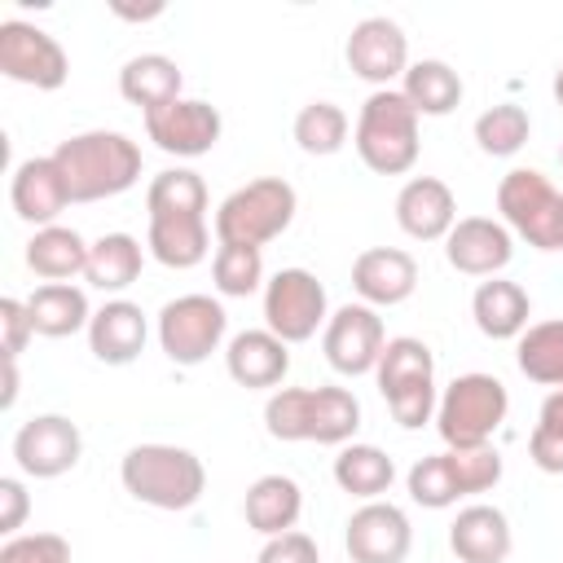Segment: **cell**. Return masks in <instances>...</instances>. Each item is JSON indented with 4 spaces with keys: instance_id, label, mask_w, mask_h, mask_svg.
Wrapping results in <instances>:
<instances>
[{
    "instance_id": "obj_46",
    "label": "cell",
    "mask_w": 563,
    "mask_h": 563,
    "mask_svg": "<svg viewBox=\"0 0 563 563\" xmlns=\"http://www.w3.org/2000/svg\"><path fill=\"white\" fill-rule=\"evenodd\" d=\"M114 13H119V18H128V22H150V18H158V13H163V4H145V9H128V4H114Z\"/></svg>"
},
{
    "instance_id": "obj_31",
    "label": "cell",
    "mask_w": 563,
    "mask_h": 563,
    "mask_svg": "<svg viewBox=\"0 0 563 563\" xmlns=\"http://www.w3.org/2000/svg\"><path fill=\"white\" fill-rule=\"evenodd\" d=\"M400 92L409 97V106L418 110V114H427V119H440V114H449V110H457L462 106V75L449 66V62H440V57H422V62H409V70H405V79H400Z\"/></svg>"
},
{
    "instance_id": "obj_39",
    "label": "cell",
    "mask_w": 563,
    "mask_h": 563,
    "mask_svg": "<svg viewBox=\"0 0 563 563\" xmlns=\"http://www.w3.org/2000/svg\"><path fill=\"white\" fill-rule=\"evenodd\" d=\"M264 427L282 444H299L312 431V387H277L264 405Z\"/></svg>"
},
{
    "instance_id": "obj_8",
    "label": "cell",
    "mask_w": 563,
    "mask_h": 563,
    "mask_svg": "<svg viewBox=\"0 0 563 563\" xmlns=\"http://www.w3.org/2000/svg\"><path fill=\"white\" fill-rule=\"evenodd\" d=\"M497 211L510 233L537 251H559L563 233V194L537 167H510L497 185Z\"/></svg>"
},
{
    "instance_id": "obj_33",
    "label": "cell",
    "mask_w": 563,
    "mask_h": 563,
    "mask_svg": "<svg viewBox=\"0 0 563 563\" xmlns=\"http://www.w3.org/2000/svg\"><path fill=\"white\" fill-rule=\"evenodd\" d=\"M515 361L519 374L541 383V387H563V317L550 321H532L519 339H515Z\"/></svg>"
},
{
    "instance_id": "obj_34",
    "label": "cell",
    "mask_w": 563,
    "mask_h": 563,
    "mask_svg": "<svg viewBox=\"0 0 563 563\" xmlns=\"http://www.w3.org/2000/svg\"><path fill=\"white\" fill-rule=\"evenodd\" d=\"M145 211L150 220H172V216H207V185L189 167H167L150 180L145 189Z\"/></svg>"
},
{
    "instance_id": "obj_45",
    "label": "cell",
    "mask_w": 563,
    "mask_h": 563,
    "mask_svg": "<svg viewBox=\"0 0 563 563\" xmlns=\"http://www.w3.org/2000/svg\"><path fill=\"white\" fill-rule=\"evenodd\" d=\"M18 400V361L4 356V391H0V409H13Z\"/></svg>"
},
{
    "instance_id": "obj_19",
    "label": "cell",
    "mask_w": 563,
    "mask_h": 563,
    "mask_svg": "<svg viewBox=\"0 0 563 563\" xmlns=\"http://www.w3.org/2000/svg\"><path fill=\"white\" fill-rule=\"evenodd\" d=\"M418 286V260L400 246H369L352 260V290L369 308H396Z\"/></svg>"
},
{
    "instance_id": "obj_24",
    "label": "cell",
    "mask_w": 563,
    "mask_h": 563,
    "mask_svg": "<svg viewBox=\"0 0 563 563\" xmlns=\"http://www.w3.org/2000/svg\"><path fill=\"white\" fill-rule=\"evenodd\" d=\"M471 317L479 325L484 339H519L528 330V317H532V299L519 282L510 277H488L475 286L471 295Z\"/></svg>"
},
{
    "instance_id": "obj_37",
    "label": "cell",
    "mask_w": 563,
    "mask_h": 563,
    "mask_svg": "<svg viewBox=\"0 0 563 563\" xmlns=\"http://www.w3.org/2000/svg\"><path fill=\"white\" fill-rule=\"evenodd\" d=\"M295 141H299L303 154H317V158L339 154L347 145V114H343V106H334V101H308L295 114Z\"/></svg>"
},
{
    "instance_id": "obj_44",
    "label": "cell",
    "mask_w": 563,
    "mask_h": 563,
    "mask_svg": "<svg viewBox=\"0 0 563 563\" xmlns=\"http://www.w3.org/2000/svg\"><path fill=\"white\" fill-rule=\"evenodd\" d=\"M26 510H31L26 484L18 475H4L0 479V532L4 537H18V528L26 523Z\"/></svg>"
},
{
    "instance_id": "obj_14",
    "label": "cell",
    "mask_w": 563,
    "mask_h": 563,
    "mask_svg": "<svg viewBox=\"0 0 563 563\" xmlns=\"http://www.w3.org/2000/svg\"><path fill=\"white\" fill-rule=\"evenodd\" d=\"M220 132H224L220 110L211 101H198V97H176V101L145 114V136L163 154H176V158H198V154L216 150Z\"/></svg>"
},
{
    "instance_id": "obj_10",
    "label": "cell",
    "mask_w": 563,
    "mask_h": 563,
    "mask_svg": "<svg viewBox=\"0 0 563 563\" xmlns=\"http://www.w3.org/2000/svg\"><path fill=\"white\" fill-rule=\"evenodd\" d=\"M330 321V299L317 273L308 268H282L264 282V330H273L282 343H308Z\"/></svg>"
},
{
    "instance_id": "obj_5",
    "label": "cell",
    "mask_w": 563,
    "mask_h": 563,
    "mask_svg": "<svg viewBox=\"0 0 563 563\" xmlns=\"http://www.w3.org/2000/svg\"><path fill=\"white\" fill-rule=\"evenodd\" d=\"M510 413L506 383L493 374H457L435 405V431L444 449H488Z\"/></svg>"
},
{
    "instance_id": "obj_1",
    "label": "cell",
    "mask_w": 563,
    "mask_h": 563,
    "mask_svg": "<svg viewBox=\"0 0 563 563\" xmlns=\"http://www.w3.org/2000/svg\"><path fill=\"white\" fill-rule=\"evenodd\" d=\"M53 158L66 176L70 202H101V198H114L141 180V145L123 132H110V128L66 136L53 150Z\"/></svg>"
},
{
    "instance_id": "obj_35",
    "label": "cell",
    "mask_w": 563,
    "mask_h": 563,
    "mask_svg": "<svg viewBox=\"0 0 563 563\" xmlns=\"http://www.w3.org/2000/svg\"><path fill=\"white\" fill-rule=\"evenodd\" d=\"M361 427V400L347 387H312V444H352Z\"/></svg>"
},
{
    "instance_id": "obj_26",
    "label": "cell",
    "mask_w": 563,
    "mask_h": 563,
    "mask_svg": "<svg viewBox=\"0 0 563 563\" xmlns=\"http://www.w3.org/2000/svg\"><path fill=\"white\" fill-rule=\"evenodd\" d=\"M145 251L163 268H194L211 251V224L207 216H172V220H150L145 229Z\"/></svg>"
},
{
    "instance_id": "obj_30",
    "label": "cell",
    "mask_w": 563,
    "mask_h": 563,
    "mask_svg": "<svg viewBox=\"0 0 563 563\" xmlns=\"http://www.w3.org/2000/svg\"><path fill=\"white\" fill-rule=\"evenodd\" d=\"M141 264H145V246L132 233H101L88 246L84 282L106 290V295H119V290H128L141 277Z\"/></svg>"
},
{
    "instance_id": "obj_28",
    "label": "cell",
    "mask_w": 563,
    "mask_h": 563,
    "mask_svg": "<svg viewBox=\"0 0 563 563\" xmlns=\"http://www.w3.org/2000/svg\"><path fill=\"white\" fill-rule=\"evenodd\" d=\"M26 308H31V321H35V334L44 339H66V334H79L88 330L92 321V308H88V295L70 282H44L26 295Z\"/></svg>"
},
{
    "instance_id": "obj_43",
    "label": "cell",
    "mask_w": 563,
    "mask_h": 563,
    "mask_svg": "<svg viewBox=\"0 0 563 563\" xmlns=\"http://www.w3.org/2000/svg\"><path fill=\"white\" fill-rule=\"evenodd\" d=\"M0 330H4V356L18 361L26 352V343L35 339V321H31L26 299H13V295L0 299Z\"/></svg>"
},
{
    "instance_id": "obj_21",
    "label": "cell",
    "mask_w": 563,
    "mask_h": 563,
    "mask_svg": "<svg viewBox=\"0 0 563 563\" xmlns=\"http://www.w3.org/2000/svg\"><path fill=\"white\" fill-rule=\"evenodd\" d=\"M150 321L132 299H106L88 321V347L101 365H132L145 352Z\"/></svg>"
},
{
    "instance_id": "obj_3",
    "label": "cell",
    "mask_w": 563,
    "mask_h": 563,
    "mask_svg": "<svg viewBox=\"0 0 563 563\" xmlns=\"http://www.w3.org/2000/svg\"><path fill=\"white\" fill-rule=\"evenodd\" d=\"M123 488L154 510H189L207 488V466L180 444H136L119 462Z\"/></svg>"
},
{
    "instance_id": "obj_36",
    "label": "cell",
    "mask_w": 563,
    "mask_h": 563,
    "mask_svg": "<svg viewBox=\"0 0 563 563\" xmlns=\"http://www.w3.org/2000/svg\"><path fill=\"white\" fill-rule=\"evenodd\" d=\"M528 132H532V119H528V110L519 101H497V106H488L475 119V145L484 154H493V158L519 154L523 141H528Z\"/></svg>"
},
{
    "instance_id": "obj_4",
    "label": "cell",
    "mask_w": 563,
    "mask_h": 563,
    "mask_svg": "<svg viewBox=\"0 0 563 563\" xmlns=\"http://www.w3.org/2000/svg\"><path fill=\"white\" fill-rule=\"evenodd\" d=\"M374 383L391 409V418L405 427V431H418L427 422H435V405H440V391H435V356L422 339L413 334H400V339H387L378 365H374Z\"/></svg>"
},
{
    "instance_id": "obj_25",
    "label": "cell",
    "mask_w": 563,
    "mask_h": 563,
    "mask_svg": "<svg viewBox=\"0 0 563 563\" xmlns=\"http://www.w3.org/2000/svg\"><path fill=\"white\" fill-rule=\"evenodd\" d=\"M299 510H303V493L290 475H260L246 488V501H242V515L260 537L290 532L299 523Z\"/></svg>"
},
{
    "instance_id": "obj_49",
    "label": "cell",
    "mask_w": 563,
    "mask_h": 563,
    "mask_svg": "<svg viewBox=\"0 0 563 563\" xmlns=\"http://www.w3.org/2000/svg\"><path fill=\"white\" fill-rule=\"evenodd\" d=\"M559 163H563V145H559Z\"/></svg>"
},
{
    "instance_id": "obj_15",
    "label": "cell",
    "mask_w": 563,
    "mask_h": 563,
    "mask_svg": "<svg viewBox=\"0 0 563 563\" xmlns=\"http://www.w3.org/2000/svg\"><path fill=\"white\" fill-rule=\"evenodd\" d=\"M343 57L356 79H365L374 88H391V79H405V70H409V40H405L400 22L374 13L347 31Z\"/></svg>"
},
{
    "instance_id": "obj_27",
    "label": "cell",
    "mask_w": 563,
    "mask_h": 563,
    "mask_svg": "<svg viewBox=\"0 0 563 563\" xmlns=\"http://www.w3.org/2000/svg\"><path fill=\"white\" fill-rule=\"evenodd\" d=\"M180 66L167 57V53H141V57H128L123 70H119V92L123 101L141 106V114L167 106L180 97Z\"/></svg>"
},
{
    "instance_id": "obj_40",
    "label": "cell",
    "mask_w": 563,
    "mask_h": 563,
    "mask_svg": "<svg viewBox=\"0 0 563 563\" xmlns=\"http://www.w3.org/2000/svg\"><path fill=\"white\" fill-rule=\"evenodd\" d=\"M528 457H532L537 471L563 475V387H554V391L541 400L537 427H532V435H528Z\"/></svg>"
},
{
    "instance_id": "obj_17",
    "label": "cell",
    "mask_w": 563,
    "mask_h": 563,
    "mask_svg": "<svg viewBox=\"0 0 563 563\" xmlns=\"http://www.w3.org/2000/svg\"><path fill=\"white\" fill-rule=\"evenodd\" d=\"M515 255V233L493 216H462L444 238L449 268L466 277H497Z\"/></svg>"
},
{
    "instance_id": "obj_38",
    "label": "cell",
    "mask_w": 563,
    "mask_h": 563,
    "mask_svg": "<svg viewBox=\"0 0 563 563\" xmlns=\"http://www.w3.org/2000/svg\"><path fill=\"white\" fill-rule=\"evenodd\" d=\"M211 282L220 295L229 299H246L264 286V255L260 246H238V242H220L216 260H211Z\"/></svg>"
},
{
    "instance_id": "obj_42",
    "label": "cell",
    "mask_w": 563,
    "mask_h": 563,
    "mask_svg": "<svg viewBox=\"0 0 563 563\" xmlns=\"http://www.w3.org/2000/svg\"><path fill=\"white\" fill-rule=\"evenodd\" d=\"M255 563H321V550H317V541H312L308 532L290 528V532H282V537H268V541L260 545Z\"/></svg>"
},
{
    "instance_id": "obj_13",
    "label": "cell",
    "mask_w": 563,
    "mask_h": 563,
    "mask_svg": "<svg viewBox=\"0 0 563 563\" xmlns=\"http://www.w3.org/2000/svg\"><path fill=\"white\" fill-rule=\"evenodd\" d=\"M84 457V435L66 413H35L13 435V462L31 479H57Z\"/></svg>"
},
{
    "instance_id": "obj_22",
    "label": "cell",
    "mask_w": 563,
    "mask_h": 563,
    "mask_svg": "<svg viewBox=\"0 0 563 563\" xmlns=\"http://www.w3.org/2000/svg\"><path fill=\"white\" fill-rule=\"evenodd\" d=\"M510 545H515L510 519L488 501L462 506L457 519L449 523V550L457 554V563H506Z\"/></svg>"
},
{
    "instance_id": "obj_7",
    "label": "cell",
    "mask_w": 563,
    "mask_h": 563,
    "mask_svg": "<svg viewBox=\"0 0 563 563\" xmlns=\"http://www.w3.org/2000/svg\"><path fill=\"white\" fill-rule=\"evenodd\" d=\"M295 185L282 176H260L246 180L242 189H233L220 207H216V242H238V246H264L273 238H282L295 220Z\"/></svg>"
},
{
    "instance_id": "obj_48",
    "label": "cell",
    "mask_w": 563,
    "mask_h": 563,
    "mask_svg": "<svg viewBox=\"0 0 563 563\" xmlns=\"http://www.w3.org/2000/svg\"><path fill=\"white\" fill-rule=\"evenodd\" d=\"M559 251H563V233H559Z\"/></svg>"
},
{
    "instance_id": "obj_47",
    "label": "cell",
    "mask_w": 563,
    "mask_h": 563,
    "mask_svg": "<svg viewBox=\"0 0 563 563\" xmlns=\"http://www.w3.org/2000/svg\"><path fill=\"white\" fill-rule=\"evenodd\" d=\"M554 101H559V106H563V66H559V70H554Z\"/></svg>"
},
{
    "instance_id": "obj_2",
    "label": "cell",
    "mask_w": 563,
    "mask_h": 563,
    "mask_svg": "<svg viewBox=\"0 0 563 563\" xmlns=\"http://www.w3.org/2000/svg\"><path fill=\"white\" fill-rule=\"evenodd\" d=\"M418 119L422 114L409 106V97L400 88H374L361 101V114L352 128V145H356L361 163L378 176H405L422 150Z\"/></svg>"
},
{
    "instance_id": "obj_12",
    "label": "cell",
    "mask_w": 563,
    "mask_h": 563,
    "mask_svg": "<svg viewBox=\"0 0 563 563\" xmlns=\"http://www.w3.org/2000/svg\"><path fill=\"white\" fill-rule=\"evenodd\" d=\"M383 347H387V330H383L378 308H369V303H343V308H334L330 321H325V330H321V352H325L330 369H339L347 378L374 374Z\"/></svg>"
},
{
    "instance_id": "obj_11",
    "label": "cell",
    "mask_w": 563,
    "mask_h": 563,
    "mask_svg": "<svg viewBox=\"0 0 563 563\" xmlns=\"http://www.w3.org/2000/svg\"><path fill=\"white\" fill-rule=\"evenodd\" d=\"M0 75L13 84L40 88V92H57L70 75V62H66V48L48 31L22 18H4L0 22Z\"/></svg>"
},
{
    "instance_id": "obj_41",
    "label": "cell",
    "mask_w": 563,
    "mask_h": 563,
    "mask_svg": "<svg viewBox=\"0 0 563 563\" xmlns=\"http://www.w3.org/2000/svg\"><path fill=\"white\" fill-rule=\"evenodd\" d=\"M0 563H70V541L62 532H18L0 545Z\"/></svg>"
},
{
    "instance_id": "obj_18",
    "label": "cell",
    "mask_w": 563,
    "mask_h": 563,
    "mask_svg": "<svg viewBox=\"0 0 563 563\" xmlns=\"http://www.w3.org/2000/svg\"><path fill=\"white\" fill-rule=\"evenodd\" d=\"M9 202H13L18 220H26L35 229L57 224V216L70 207V189H66V176H62L57 158L53 154L22 158L13 167V180H9Z\"/></svg>"
},
{
    "instance_id": "obj_32",
    "label": "cell",
    "mask_w": 563,
    "mask_h": 563,
    "mask_svg": "<svg viewBox=\"0 0 563 563\" xmlns=\"http://www.w3.org/2000/svg\"><path fill=\"white\" fill-rule=\"evenodd\" d=\"M396 479V462L378 449V444H343L334 457V484L347 497L361 501H378Z\"/></svg>"
},
{
    "instance_id": "obj_20",
    "label": "cell",
    "mask_w": 563,
    "mask_h": 563,
    "mask_svg": "<svg viewBox=\"0 0 563 563\" xmlns=\"http://www.w3.org/2000/svg\"><path fill=\"white\" fill-rule=\"evenodd\" d=\"M396 224L413 242H444L457 224V198L440 176H413L396 194Z\"/></svg>"
},
{
    "instance_id": "obj_9",
    "label": "cell",
    "mask_w": 563,
    "mask_h": 563,
    "mask_svg": "<svg viewBox=\"0 0 563 563\" xmlns=\"http://www.w3.org/2000/svg\"><path fill=\"white\" fill-rule=\"evenodd\" d=\"M229 330V312L211 295H176L158 308V347L176 365H202L220 352Z\"/></svg>"
},
{
    "instance_id": "obj_29",
    "label": "cell",
    "mask_w": 563,
    "mask_h": 563,
    "mask_svg": "<svg viewBox=\"0 0 563 563\" xmlns=\"http://www.w3.org/2000/svg\"><path fill=\"white\" fill-rule=\"evenodd\" d=\"M88 246L75 229L66 224H48V229H35L31 242H26V268L44 282H70L88 268Z\"/></svg>"
},
{
    "instance_id": "obj_16",
    "label": "cell",
    "mask_w": 563,
    "mask_h": 563,
    "mask_svg": "<svg viewBox=\"0 0 563 563\" xmlns=\"http://www.w3.org/2000/svg\"><path fill=\"white\" fill-rule=\"evenodd\" d=\"M409 545H413L409 515L383 497L356 506L347 519V532H343V550L352 563H405Z\"/></svg>"
},
{
    "instance_id": "obj_23",
    "label": "cell",
    "mask_w": 563,
    "mask_h": 563,
    "mask_svg": "<svg viewBox=\"0 0 563 563\" xmlns=\"http://www.w3.org/2000/svg\"><path fill=\"white\" fill-rule=\"evenodd\" d=\"M224 369L246 391L277 387L290 369V343H282L273 330H242L224 347Z\"/></svg>"
},
{
    "instance_id": "obj_6",
    "label": "cell",
    "mask_w": 563,
    "mask_h": 563,
    "mask_svg": "<svg viewBox=\"0 0 563 563\" xmlns=\"http://www.w3.org/2000/svg\"><path fill=\"white\" fill-rule=\"evenodd\" d=\"M501 479V453L488 449H444V453H427L409 466L405 488L418 506L427 510H444L457 506L462 497L488 493Z\"/></svg>"
}]
</instances>
